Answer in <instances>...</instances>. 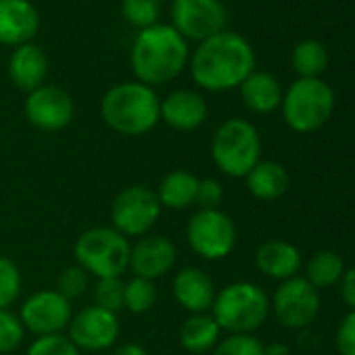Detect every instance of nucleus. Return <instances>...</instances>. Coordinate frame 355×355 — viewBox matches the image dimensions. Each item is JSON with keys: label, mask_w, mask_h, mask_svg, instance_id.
Here are the masks:
<instances>
[{"label": "nucleus", "mask_w": 355, "mask_h": 355, "mask_svg": "<svg viewBox=\"0 0 355 355\" xmlns=\"http://www.w3.org/2000/svg\"><path fill=\"white\" fill-rule=\"evenodd\" d=\"M334 92L320 78H299L282 96V115L295 132H315L332 115Z\"/></svg>", "instance_id": "obj_7"}, {"label": "nucleus", "mask_w": 355, "mask_h": 355, "mask_svg": "<svg viewBox=\"0 0 355 355\" xmlns=\"http://www.w3.org/2000/svg\"><path fill=\"white\" fill-rule=\"evenodd\" d=\"M159 107L161 101L150 86L142 82H123L103 96L101 115L117 134L142 136L159 123Z\"/></svg>", "instance_id": "obj_3"}, {"label": "nucleus", "mask_w": 355, "mask_h": 355, "mask_svg": "<svg viewBox=\"0 0 355 355\" xmlns=\"http://www.w3.org/2000/svg\"><path fill=\"white\" fill-rule=\"evenodd\" d=\"M224 199V189L218 180L214 178H207V180H199V191H197V201L195 205H199L201 209H220Z\"/></svg>", "instance_id": "obj_35"}, {"label": "nucleus", "mask_w": 355, "mask_h": 355, "mask_svg": "<svg viewBox=\"0 0 355 355\" xmlns=\"http://www.w3.org/2000/svg\"><path fill=\"white\" fill-rule=\"evenodd\" d=\"M343 272H345V261L338 253L320 251L309 259L307 270H305V280L315 288H326V286L336 284Z\"/></svg>", "instance_id": "obj_25"}, {"label": "nucleus", "mask_w": 355, "mask_h": 355, "mask_svg": "<svg viewBox=\"0 0 355 355\" xmlns=\"http://www.w3.org/2000/svg\"><path fill=\"white\" fill-rule=\"evenodd\" d=\"M261 155V138L247 119L224 121L211 140V157L218 169L230 178H245Z\"/></svg>", "instance_id": "obj_6"}, {"label": "nucleus", "mask_w": 355, "mask_h": 355, "mask_svg": "<svg viewBox=\"0 0 355 355\" xmlns=\"http://www.w3.org/2000/svg\"><path fill=\"white\" fill-rule=\"evenodd\" d=\"M40 26L36 7L30 0H0V42L19 46L30 42Z\"/></svg>", "instance_id": "obj_16"}, {"label": "nucleus", "mask_w": 355, "mask_h": 355, "mask_svg": "<svg viewBox=\"0 0 355 355\" xmlns=\"http://www.w3.org/2000/svg\"><path fill=\"white\" fill-rule=\"evenodd\" d=\"M161 216L157 193L144 184L123 189L111 205V224L125 239L146 236Z\"/></svg>", "instance_id": "obj_9"}, {"label": "nucleus", "mask_w": 355, "mask_h": 355, "mask_svg": "<svg viewBox=\"0 0 355 355\" xmlns=\"http://www.w3.org/2000/svg\"><path fill=\"white\" fill-rule=\"evenodd\" d=\"M121 11L132 26L144 30L157 24L161 13V3L159 0H121Z\"/></svg>", "instance_id": "obj_29"}, {"label": "nucleus", "mask_w": 355, "mask_h": 355, "mask_svg": "<svg viewBox=\"0 0 355 355\" xmlns=\"http://www.w3.org/2000/svg\"><path fill=\"white\" fill-rule=\"evenodd\" d=\"M161 119L173 130L191 132L207 119V103L195 90H175L161 101Z\"/></svg>", "instance_id": "obj_17"}, {"label": "nucleus", "mask_w": 355, "mask_h": 355, "mask_svg": "<svg viewBox=\"0 0 355 355\" xmlns=\"http://www.w3.org/2000/svg\"><path fill=\"white\" fill-rule=\"evenodd\" d=\"M270 307L274 309L280 324L299 330L309 326L318 318L320 295L318 288L311 286L305 278L293 276L288 280H282V284L276 288Z\"/></svg>", "instance_id": "obj_10"}, {"label": "nucleus", "mask_w": 355, "mask_h": 355, "mask_svg": "<svg viewBox=\"0 0 355 355\" xmlns=\"http://www.w3.org/2000/svg\"><path fill=\"white\" fill-rule=\"evenodd\" d=\"M71 303L57 291L46 288L28 297L21 305L19 320L26 330L36 336L63 334V330L71 322Z\"/></svg>", "instance_id": "obj_12"}, {"label": "nucleus", "mask_w": 355, "mask_h": 355, "mask_svg": "<svg viewBox=\"0 0 355 355\" xmlns=\"http://www.w3.org/2000/svg\"><path fill=\"white\" fill-rule=\"evenodd\" d=\"M220 326L211 313H193L180 328V345L191 353H207L220 343Z\"/></svg>", "instance_id": "obj_24"}, {"label": "nucleus", "mask_w": 355, "mask_h": 355, "mask_svg": "<svg viewBox=\"0 0 355 355\" xmlns=\"http://www.w3.org/2000/svg\"><path fill=\"white\" fill-rule=\"evenodd\" d=\"M270 313V299L253 282H232L224 286L211 305V318L230 334H251Z\"/></svg>", "instance_id": "obj_4"}, {"label": "nucleus", "mask_w": 355, "mask_h": 355, "mask_svg": "<svg viewBox=\"0 0 355 355\" xmlns=\"http://www.w3.org/2000/svg\"><path fill=\"white\" fill-rule=\"evenodd\" d=\"M26 117L38 130H63L73 119V101L63 88L42 84L30 92L26 101Z\"/></svg>", "instance_id": "obj_14"}, {"label": "nucleus", "mask_w": 355, "mask_h": 355, "mask_svg": "<svg viewBox=\"0 0 355 355\" xmlns=\"http://www.w3.org/2000/svg\"><path fill=\"white\" fill-rule=\"evenodd\" d=\"M197 191H199V178L187 169H173L169 171L157 191V199L161 207L169 209H187L195 205L197 201Z\"/></svg>", "instance_id": "obj_23"}, {"label": "nucleus", "mask_w": 355, "mask_h": 355, "mask_svg": "<svg viewBox=\"0 0 355 355\" xmlns=\"http://www.w3.org/2000/svg\"><path fill=\"white\" fill-rule=\"evenodd\" d=\"M214 355H263V345L253 334H228L214 347Z\"/></svg>", "instance_id": "obj_32"}, {"label": "nucleus", "mask_w": 355, "mask_h": 355, "mask_svg": "<svg viewBox=\"0 0 355 355\" xmlns=\"http://www.w3.org/2000/svg\"><path fill=\"white\" fill-rule=\"evenodd\" d=\"M26 355H80V349L69 340L67 334L38 336Z\"/></svg>", "instance_id": "obj_33"}, {"label": "nucleus", "mask_w": 355, "mask_h": 355, "mask_svg": "<svg viewBox=\"0 0 355 355\" xmlns=\"http://www.w3.org/2000/svg\"><path fill=\"white\" fill-rule=\"evenodd\" d=\"M9 73L17 88L32 92L44 84V78L49 73V57L38 44H19L11 55Z\"/></svg>", "instance_id": "obj_19"}, {"label": "nucleus", "mask_w": 355, "mask_h": 355, "mask_svg": "<svg viewBox=\"0 0 355 355\" xmlns=\"http://www.w3.org/2000/svg\"><path fill=\"white\" fill-rule=\"evenodd\" d=\"M247 189L259 201L280 199L291 184L288 171L276 161H259L247 175Z\"/></svg>", "instance_id": "obj_21"}, {"label": "nucleus", "mask_w": 355, "mask_h": 355, "mask_svg": "<svg viewBox=\"0 0 355 355\" xmlns=\"http://www.w3.org/2000/svg\"><path fill=\"white\" fill-rule=\"evenodd\" d=\"M255 266L261 274L270 278L288 280L297 276L301 268V253L295 245L286 241H268L257 249Z\"/></svg>", "instance_id": "obj_20"}, {"label": "nucleus", "mask_w": 355, "mask_h": 355, "mask_svg": "<svg viewBox=\"0 0 355 355\" xmlns=\"http://www.w3.org/2000/svg\"><path fill=\"white\" fill-rule=\"evenodd\" d=\"M113 355H148V351L144 347L136 345V343H125V345H119L113 351Z\"/></svg>", "instance_id": "obj_38"}, {"label": "nucleus", "mask_w": 355, "mask_h": 355, "mask_svg": "<svg viewBox=\"0 0 355 355\" xmlns=\"http://www.w3.org/2000/svg\"><path fill=\"white\" fill-rule=\"evenodd\" d=\"M263 355H291V349L282 343H272L270 347H263Z\"/></svg>", "instance_id": "obj_39"}, {"label": "nucleus", "mask_w": 355, "mask_h": 355, "mask_svg": "<svg viewBox=\"0 0 355 355\" xmlns=\"http://www.w3.org/2000/svg\"><path fill=\"white\" fill-rule=\"evenodd\" d=\"M88 288V274L80 266L65 268L57 282V293H61L69 303L80 299Z\"/></svg>", "instance_id": "obj_34"}, {"label": "nucleus", "mask_w": 355, "mask_h": 355, "mask_svg": "<svg viewBox=\"0 0 355 355\" xmlns=\"http://www.w3.org/2000/svg\"><path fill=\"white\" fill-rule=\"evenodd\" d=\"M338 282H340V297H343V301L351 309H355V268H349L347 272H343Z\"/></svg>", "instance_id": "obj_37"}, {"label": "nucleus", "mask_w": 355, "mask_h": 355, "mask_svg": "<svg viewBox=\"0 0 355 355\" xmlns=\"http://www.w3.org/2000/svg\"><path fill=\"white\" fill-rule=\"evenodd\" d=\"M336 349L340 355H355V309H351L338 324Z\"/></svg>", "instance_id": "obj_36"}, {"label": "nucleus", "mask_w": 355, "mask_h": 355, "mask_svg": "<svg viewBox=\"0 0 355 355\" xmlns=\"http://www.w3.org/2000/svg\"><path fill=\"white\" fill-rule=\"evenodd\" d=\"M78 266L98 278H121L130 268V241L113 226H96L82 232L76 241Z\"/></svg>", "instance_id": "obj_5"}, {"label": "nucleus", "mask_w": 355, "mask_h": 355, "mask_svg": "<svg viewBox=\"0 0 355 355\" xmlns=\"http://www.w3.org/2000/svg\"><path fill=\"white\" fill-rule=\"evenodd\" d=\"M241 96L247 109L255 113H272L282 105V88L280 82L266 71H253L241 84Z\"/></svg>", "instance_id": "obj_22"}, {"label": "nucleus", "mask_w": 355, "mask_h": 355, "mask_svg": "<svg viewBox=\"0 0 355 355\" xmlns=\"http://www.w3.org/2000/svg\"><path fill=\"white\" fill-rule=\"evenodd\" d=\"M67 330L69 340L78 349L103 351L115 345L119 336V320L117 313L107 311L98 305H90L71 315Z\"/></svg>", "instance_id": "obj_13"}, {"label": "nucleus", "mask_w": 355, "mask_h": 355, "mask_svg": "<svg viewBox=\"0 0 355 355\" xmlns=\"http://www.w3.org/2000/svg\"><path fill=\"white\" fill-rule=\"evenodd\" d=\"M157 301V286L153 280L134 276L125 282L123 291V307L132 313H146Z\"/></svg>", "instance_id": "obj_27"}, {"label": "nucleus", "mask_w": 355, "mask_h": 355, "mask_svg": "<svg viewBox=\"0 0 355 355\" xmlns=\"http://www.w3.org/2000/svg\"><path fill=\"white\" fill-rule=\"evenodd\" d=\"M191 71L193 80L205 90H230L255 71V53L243 36L224 30L199 44Z\"/></svg>", "instance_id": "obj_1"}, {"label": "nucleus", "mask_w": 355, "mask_h": 355, "mask_svg": "<svg viewBox=\"0 0 355 355\" xmlns=\"http://www.w3.org/2000/svg\"><path fill=\"white\" fill-rule=\"evenodd\" d=\"M171 21L182 38L203 42L224 32L228 15L220 0H173Z\"/></svg>", "instance_id": "obj_11"}, {"label": "nucleus", "mask_w": 355, "mask_h": 355, "mask_svg": "<svg viewBox=\"0 0 355 355\" xmlns=\"http://www.w3.org/2000/svg\"><path fill=\"white\" fill-rule=\"evenodd\" d=\"M191 249L209 261L228 257L236 247V226L222 209H199L187 224Z\"/></svg>", "instance_id": "obj_8"}, {"label": "nucleus", "mask_w": 355, "mask_h": 355, "mask_svg": "<svg viewBox=\"0 0 355 355\" xmlns=\"http://www.w3.org/2000/svg\"><path fill=\"white\" fill-rule=\"evenodd\" d=\"M21 295V272L17 263L0 255V309H9Z\"/></svg>", "instance_id": "obj_28"}, {"label": "nucleus", "mask_w": 355, "mask_h": 355, "mask_svg": "<svg viewBox=\"0 0 355 355\" xmlns=\"http://www.w3.org/2000/svg\"><path fill=\"white\" fill-rule=\"evenodd\" d=\"M26 328L17 313L0 309V353H13L24 343Z\"/></svg>", "instance_id": "obj_31"}, {"label": "nucleus", "mask_w": 355, "mask_h": 355, "mask_svg": "<svg viewBox=\"0 0 355 355\" xmlns=\"http://www.w3.org/2000/svg\"><path fill=\"white\" fill-rule=\"evenodd\" d=\"M189 61L187 38L173 26L155 24L140 30L132 46V69L146 86L165 84L182 73Z\"/></svg>", "instance_id": "obj_2"}, {"label": "nucleus", "mask_w": 355, "mask_h": 355, "mask_svg": "<svg viewBox=\"0 0 355 355\" xmlns=\"http://www.w3.org/2000/svg\"><path fill=\"white\" fill-rule=\"evenodd\" d=\"M123 291L125 282L121 278H98L94 286V305L117 313L123 309Z\"/></svg>", "instance_id": "obj_30"}, {"label": "nucleus", "mask_w": 355, "mask_h": 355, "mask_svg": "<svg viewBox=\"0 0 355 355\" xmlns=\"http://www.w3.org/2000/svg\"><path fill=\"white\" fill-rule=\"evenodd\" d=\"M293 67L301 78H318L328 67V53L318 40H303L293 51Z\"/></svg>", "instance_id": "obj_26"}, {"label": "nucleus", "mask_w": 355, "mask_h": 355, "mask_svg": "<svg viewBox=\"0 0 355 355\" xmlns=\"http://www.w3.org/2000/svg\"><path fill=\"white\" fill-rule=\"evenodd\" d=\"M175 263V247L169 239L161 234H146L140 236L136 245H132L130 251V268L134 276L157 280L165 276Z\"/></svg>", "instance_id": "obj_15"}, {"label": "nucleus", "mask_w": 355, "mask_h": 355, "mask_svg": "<svg viewBox=\"0 0 355 355\" xmlns=\"http://www.w3.org/2000/svg\"><path fill=\"white\" fill-rule=\"evenodd\" d=\"M173 297L191 313H207L216 301V284L211 276L199 268H184L173 278Z\"/></svg>", "instance_id": "obj_18"}]
</instances>
